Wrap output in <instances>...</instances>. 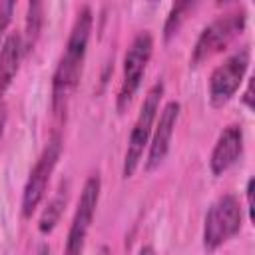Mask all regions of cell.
Returning a JSON list of instances; mask_svg holds the SVG:
<instances>
[{
    "label": "cell",
    "instance_id": "obj_1",
    "mask_svg": "<svg viewBox=\"0 0 255 255\" xmlns=\"http://www.w3.org/2000/svg\"><path fill=\"white\" fill-rule=\"evenodd\" d=\"M92 22H94V16H92L90 6H82L74 20L66 50L62 54V58L56 66L54 78H52V110L56 116L66 114L68 102H70L74 90L78 88V82L82 76V66L86 60L88 40H90V32H92Z\"/></svg>",
    "mask_w": 255,
    "mask_h": 255
},
{
    "label": "cell",
    "instance_id": "obj_2",
    "mask_svg": "<svg viewBox=\"0 0 255 255\" xmlns=\"http://www.w3.org/2000/svg\"><path fill=\"white\" fill-rule=\"evenodd\" d=\"M161 96H163V84L157 82L151 86V90L143 98L137 120L131 128V133L128 139V149H126V159H124V177H131L139 165V159L143 155V147L147 145V139L151 133V126H153L155 116L159 112Z\"/></svg>",
    "mask_w": 255,
    "mask_h": 255
},
{
    "label": "cell",
    "instance_id": "obj_3",
    "mask_svg": "<svg viewBox=\"0 0 255 255\" xmlns=\"http://www.w3.org/2000/svg\"><path fill=\"white\" fill-rule=\"evenodd\" d=\"M241 227V205L233 195L219 197L205 215L203 247L215 251L227 239H231Z\"/></svg>",
    "mask_w": 255,
    "mask_h": 255
},
{
    "label": "cell",
    "instance_id": "obj_4",
    "mask_svg": "<svg viewBox=\"0 0 255 255\" xmlns=\"http://www.w3.org/2000/svg\"><path fill=\"white\" fill-rule=\"evenodd\" d=\"M60 153H62V137L58 133H54L50 137V141L46 143L42 155L38 157L36 165L32 167L30 171V177L24 185V193H22V215L28 219L32 217V213L36 211V207L40 205V201L44 199L46 195V189H48V183H50V177H52V171L60 159Z\"/></svg>",
    "mask_w": 255,
    "mask_h": 255
},
{
    "label": "cell",
    "instance_id": "obj_5",
    "mask_svg": "<svg viewBox=\"0 0 255 255\" xmlns=\"http://www.w3.org/2000/svg\"><path fill=\"white\" fill-rule=\"evenodd\" d=\"M243 28H245V12L243 10L231 12V14H225L221 18L213 20L199 34L195 48H193V54H191V64L199 66L205 60H209L211 56H215L217 52L225 50L227 44L237 34H241Z\"/></svg>",
    "mask_w": 255,
    "mask_h": 255
},
{
    "label": "cell",
    "instance_id": "obj_6",
    "mask_svg": "<svg viewBox=\"0 0 255 255\" xmlns=\"http://www.w3.org/2000/svg\"><path fill=\"white\" fill-rule=\"evenodd\" d=\"M151 52H153L151 34L139 32L133 38V42L128 48L126 58H124V80H122L120 94H118V112H124L129 106V102L133 100V96L141 84L143 72L147 68V62L151 58Z\"/></svg>",
    "mask_w": 255,
    "mask_h": 255
},
{
    "label": "cell",
    "instance_id": "obj_7",
    "mask_svg": "<svg viewBox=\"0 0 255 255\" xmlns=\"http://www.w3.org/2000/svg\"><path fill=\"white\" fill-rule=\"evenodd\" d=\"M100 189H102V181L100 175H90L88 181L84 183L70 231H68V241H66V251L64 255H84V245H86V237L94 219V211L100 199Z\"/></svg>",
    "mask_w": 255,
    "mask_h": 255
},
{
    "label": "cell",
    "instance_id": "obj_8",
    "mask_svg": "<svg viewBox=\"0 0 255 255\" xmlns=\"http://www.w3.org/2000/svg\"><path fill=\"white\" fill-rule=\"evenodd\" d=\"M249 68V48H243L219 64L209 78V100L213 108L225 106L239 90Z\"/></svg>",
    "mask_w": 255,
    "mask_h": 255
},
{
    "label": "cell",
    "instance_id": "obj_9",
    "mask_svg": "<svg viewBox=\"0 0 255 255\" xmlns=\"http://www.w3.org/2000/svg\"><path fill=\"white\" fill-rule=\"evenodd\" d=\"M179 102H169L163 106L161 114H159V120H157V126H155V133H153V139L149 143V153H147V161H145V169L151 171L155 167H159V163L165 159L167 151H169V141H171V135H173V128L177 124V118H179Z\"/></svg>",
    "mask_w": 255,
    "mask_h": 255
},
{
    "label": "cell",
    "instance_id": "obj_10",
    "mask_svg": "<svg viewBox=\"0 0 255 255\" xmlns=\"http://www.w3.org/2000/svg\"><path fill=\"white\" fill-rule=\"evenodd\" d=\"M243 151V129L237 124L227 126L221 135L217 137V143L209 157V167L213 175L225 173L241 155Z\"/></svg>",
    "mask_w": 255,
    "mask_h": 255
},
{
    "label": "cell",
    "instance_id": "obj_11",
    "mask_svg": "<svg viewBox=\"0 0 255 255\" xmlns=\"http://www.w3.org/2000/svg\"><path fill=\"white\" fill-rule=\"evenodd\" d=\"M22 54H24L22 36L20 34H10L4 40L2 48H0V98L10 88L16 72H18Z\"/></svg>",
    "mask_w": 255,
    "mask_h": 255
},
{
    "label": "cell",
    "instance_id": "obj_12",
    "mask_svg": "<svg viewBox=\"0 0 255 255\" xmlns=\"http://www.w3.org/2000/svg\"><path fill=\"white\" fill-rule=\"evenodd\" d=\"M66 201H68V189H66V185H62L58 189V193L48 201V205H46V209H44V213L40 217V223H38L40 233L46 235L56 227V223L60 221V215H62V211L66 207Z\"/></svg>",
    "mask_w": 255,
    "mask_h": 255
},
{
    "label": "cell",
    "instance_id": "obj_13",
    "mask_svg": "<svg viewBox=\"0 0 255 255\" xmlns=\"http://www.w3.org/2000/svg\"><path fill=\"white\" fill-rule=\"evenodd\" d=\"M42 22H44V6L42 2H30L28 4V14H26V34L22 40V48L24 52H30L40 36L42 30Z\"/></svg>",
    "mask_w": 255,
    "mask_h": 255
},
{
    "label": "cell",
    "instance_id": "obj_14",
    "mask_svg": "<svg viewBox=\"0 0 255 255\" xmlns=\"http://www.w3.org/2000/svg\"><path fill=\"white\" fill-rule=\"evenodd\" d=\"M193 6H195L193 2H177V4H173V8H171L169 14H167L165 26H163V38H165V40H169L173 34H177L181 22L185 20V14H187Z\"/></svg>",
    "mask_w": 255,
    "mask_h": 255
},
{
    "label": "cell",
    "instance_id": "obj_15",
    "mask_svg": "<svg viewBox=\"0 0 255 255\" xmlns=\"http://www.w3.org/2000/svg\"><path fill=\"white\" fill-rule=\"evenodd\" d=\"M14 6H16V4H14L12 0H4V2H0V40H2V36H4V32H6L8 24H10V20H12Z\"/></svg>",
    "mask_w": 255,
    "mask_h": 255
},
{
    "label": "cell",
    "instance_id": "obj_16",
    "mask_svg": "<svg viewBox=\"0 0 255 255\" xmlns=\"http://www.w3.org/2000/svg\"><path fill=\"white\" fill-rule=\"evenodd\" d=\"M247 209H249V217L253 219V177L247 181Z\"/></svg>",
    "mask_w": 255,
    "mask_h": 255
},
{
    "label": "cell",
    "instance_id": "obj_17",
    "mask_svg": "<svg viewBox=\"0 0 255 255\" xmlns=\"http://www.w3.org/2000/svg\"><path fill=\"white\" fill-rule=\"evenodd\" d=\"M251 88H253V82L249 80V84H247V90H245V96H243V102H245V106L251 110L253 108V94H251Z\"/></svg>",
    "mask_w": 255,
    "mask_h": 255
},
{
    "label": "cell",
    "instance_id": "obj_18",
    "mask_svg": "<svg viewBox=\"0 0 255 255\" xmlns=\"http://www.w3.org/2000/svg\"><path fill=\"white\" fill-rule=\"evenodd\" d=\"M4 126H6V104L0 100V137H2Z\"/></svg>",
    "mask_w": 255,
    "mask_h": 255
},
{
    "label": "cell",
    "instance_id": "obj_19",
    "mask_svg": "<svg viewBox=\"0 0 255 255\" xmlns=\"http://www.w3.org/2000/svg\"><path fill=\"white\" fill-rule=\"evenodd\" d=\"M38 255H50V247H48L46 243H42V245L38 247Z\"/></svg>",
    "mask_w": 255,
    "mask_h": 255
},
{
    "label": "cell",
    "instance_id": "obj_20",
    "mask_svg": "<svg viewBox=\"0 0 255 255\" xmlns=\"http://www.w3.org/2000/svg\"><path fill=\"white\" fill-rule=\"evenodd\" d=\"M137 255H155V251H153V249H151V247H141V249H139V253H137Z\"/></svg>",
    "mask_w": 255,
    "mask_h": 255
}]
</instances>
